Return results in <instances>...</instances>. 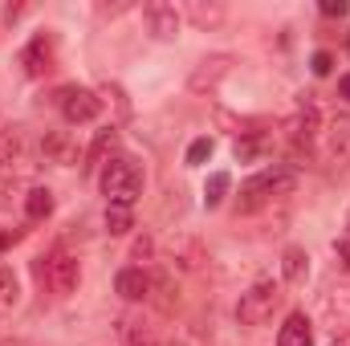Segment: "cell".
Here are the masks:
<instances>
[{"label":"cell","instance_id":"1","mask_svg":"<svg viewBox=\"0 0 350 346\" xmlns=\"http://www.w3.org/2000/svg\"><path fill=\"white\" fill-rule=\"evenodd\" d=\"M33 277H37V285L45 293L70 297L78 289V281H82V265H78V257L70 249H49V253H41L33 261Z\"/></svg>","mask_w":350,"mask_h":346},{"label":"cell","instance_id":"2","mask_svg":"<svg viewBox=\"0 0 350 346\" xmlns=\"http://www.w3.org/2000/svg\"><path fill=\"white\" fill-rule=\"evenodd\" d=\"M102 191H106V204H126L131 208L143 196V168L131 155L106 159V168H102Z\"/></svg>","mask_w":350,"mask_h":346},{"label":"cell","instance_id":"3","mask_svg":"<svg viewBox=\"0 0 350 346\" xmlns=\"http://www.w3.org/2000/svg\"><path fill=\"white\" fill-rule=\"evenodd\" d=\"M293 187H297V175L289 168H265L241 187V212H257V208L281 200V196H293Z\"/></svg>","mask_w":350,"mask_h":346},{"label":"cell","instance_id":"4","mask_svg":"<svg viewBox=\"0 0 350 346\" xmlns=\"http://www.w3.org/2000/svg\"><path fill=\"white\" fill-rule=\"evenodd\" d=\"M277 302H281V285L277 281H253L245 293H241V302H237V322L241 326H265L269 318H273V310H277Z\"/></svg>","mask_w":350,"mask_h":346},{"label":"cell","instance_id":"5","mask_svg":"<svg viewBox=\"0 0 350 346\" xmlns=\"http://www.w3.org/2000/svg\"><path fill=\"white\" fill-rule=\"evenodd\" d=\"M318 322L322 330L338 343V338H350V285H334L322 306H318Z\"/></svg>","mask_w":350,"mask_h":346},{"label":"cell","instance_id":"6","mask_svg":"<svg viewBox=\"0 0 350 346\" xmlns=\"http://www.w3.org/2000/svg\"><path fill=\"white\" fill-rule=\"evenodd\" d=\"M57 106H62L66 122H94L102 114V98L94 90H82V86L57 90Z\"/></svg>","mask_w":350,"mask_h":346},{"label":"cell","instance_id":"7","mask_svg":"<svg viewBox=\"0 0 350 346\" xmlns=\"http://www.w3.org/2000/svg\"><path fill=\"white\" fill-rule=\"evenodd\" d=\"M16 62H21L25 78H45L53 70V33H33Z\"/></svg>","mask_w":350,"mask_h":346},{"label":"cell","instance_id":"8","mask_svg":"<svg viewBox=\"0 0 350 346\" xmlns=\"http://www.w3.org/2000/svg\"><path fill=\"white\" fill-rule=\"evenodd\" d=\"M285 139L293 143V151H310L314 139H318V106L314 102H301L297 114L285 122Z\"/></svg>","mask_w":350,"mask_h":346},{"label":"cell","instance_id":"9","mask_svg":"<svg viewBox=\"0 0 350 346\" xmlns=\"http://www.w3.org/2000/svg\"><path fill=\"white\" fill-rule=\"evenodd\" d=\"M322 139H326V159L338 163V168H347L350 163V110L334 114V118L326 122Z\"/></svg>","mask_w":350,"mask_h":346},{"label":"cell","instance_id":"10","mask_svg":"<svg viewBox=\"0 0 350 346\" xmlns=\"http://www.w3.org/2000/svg\"><path fill=\"white\" fill-rule=\"evenodd\" d=\"M228 70H232V57H228V53H212V57H204V62L191 70L187 86L196 90V94H208V90H216L228 78Z\"/></svg>","mask_w":350,"mask_h":346},{"label":"cell","instance_id":"11","mask_svg":"<svg viewBox=\"0 0 350 346\" xmlns=\"http://www.w3.org/2000/svg\"><path fill=\"white\" fill-rule=\"evenodd\" d=\"M143 21H147L151 37H159V41H172L179 33V12H175V4H163V0H151L143 8Z\"/></svg>","mask_w":350,"mask_h":346},{"label":"cell","instance_id":"12","mask_svg":"<svg viewBox=\"0 0 350 346\" xmlns=\"http://www.w3.org/2000/svg\"><path fill=\"white\" fill-rule=\"evenodd\" d=\"M118 346H163V343H159L151 322L126 314V318H118Z\"/></svg>","mask_w":350,"mask_h":346},{"label":"cell","instance_id":"13","mask_svg":"<svg viewBox=\"0 0 350 346\" xmlns=\"http://www.w3.org/2000/svg\"><path fill=\"white\" fill-rule=\"evenodd\" d=\"M114 289H118L126 302H147V297H151V277H147L139 265H131V269H122V273L114 277Z\"/></svg>","mask_w":350,"mask_h":346},{"label":"cell","instance_id":"14","mask_svg":"<svg viewBox=\"0 0 350 346\" xmlns=\"http://www.w3.org/2000/svg\"><path fill=\"white\" fill-rule=\"evenodd\" d=\"M277 346H314V326L301 310H293L285 318V326L277 330Z\"/></svg>","mask_w":350,"mask_h":346},{"label":"cell","instance_id":"15","mask_svg":"<svg viewBox=\"0 0 350 346\" xmlns=\"http://www.w3.org/2000/svg\"><path fill=\"white\" fill-rule=\"evenodd\" d=\"M21 151H25V139H21V127H16L12 118H4V114H0V168H8V163H16V159H21Z\"/></svg>","mask_w":350,"mask_h":346},{"label":"cell","instance_id":"16","mask_svg":"<svg viewBox=\"0 0 350 346\" xmlns=\"http://www.w3.org/2000/svg\"><path fill=\"white\" fill-rule=\"evenodd\" d=\"M306 273H310V257H306V249L289 245V249L281 253V277H285L289 285H301V281H306Z\"/></svg>","mask_w":350,"mask_h":346},{"label":"cell","instance_id":"17","mask_svg":"<svg viewBox=\"0 0 350 346\" xmlns=\"http://www.w3.org/2000/svg\"><path fill=\"white\" fill-rule=\"evenodd\" d=\"M265 147H269V135H265V131H241L232 151H237L241 163H253V159H261L265 155Z\"/></svg>","mask_w":350,"mask_h":346},{"label":"cell","instance_id":"18","mask_svg":"<svg viewBox=\"0 0 350 346\" xmlns=\"http://www.w3.org/2000/svg\"><path fill=\"white\" fill-rule=\"evenodd\" d=\"M114 143H118V131H114V127L98 131V139L90 143V151H86V168L90 172H94V168H106V155L114 151Z\"/></svg>","mask_w":350,"mask_h":346},{"label":"cell","instance_id":"19","mask_svg":"<svg viewBox=\"0 0 350 346\" xmlns=\"http://www.w3.org/2000/svg\"><path fill=\"white\" fill-rule=\"evenodd\" d=\"M49 212H53V191L49 187H33L25 196V216L29 220H49Z\"/></svg>","mask_w":350,"mask_h":346},{"label":"cell","instance_id":"20","mask_svg":"<svg viewBox=\"0 0 350 346\" xmlns=\"http://www.w3.org/2000/svg\"><path fill=\"white\" fill-rule=\"evenodd\" d=\"M135 228V212L126 204H106V232L110 237H126Z\"/></svg>","mask_w":350,"mask_h":346},{"label":"cell","instance_id":"21","mask_svg":"<svg viewBox=\"0 0 350 346\" xmlns=\"http://www.w3.org/2000/svg\"><path fill=\"white\" fill-rule=\"evenodd\" d=\"M228 187H232V175L228 172H212L208 175V183H204V204H208V208H220L224 196H228Z\"/></svg>","mask_w":350,"mask_h":346},{"label":"cell","instance_id":"22","mask_svg":"<svg viewBox=\"0 0 350 346\" xmlns=\"http://www.w3.org/2000/svg\"><path fill=\"white\" fill-rule=\"evenodd\" d=\"M187 16H191L200 29H212V25L224 21V4H200V0H191V4H187Z\"/></svg>","mask_w":350,"mask_h":346},{"label":"cell","instance_id":"23","mask_svg":"<svg viewBox=\"0 0 350 346\" xmlns=\"http://www.w3.org/2000/svg\"><path fill=\"white\" fill-rule=\"evenodd\" d=\"M21 297V285H16V273L8 265H0V310H12Z\"/></svg>","mask_w":350,"mask_h":346},{"label":"cell","instance_id":"24","mask_svg":"<svg viewBox=\"0 0 350 346\" xmlns=\"http://www.w3.org/2000/svg\"><path fill=\"white\" fill-rule=\"evenodd\" d=\"M41 151H45V155H53L57 163H70V143H66L62 135H49V139L41 143Z\"/></svg>","mask_w":350,"mask_h":346},{"label":"cell","instance_id":"25","mask_svg":"<svg viewBox=\"0 0 350 346\" xmlns=\"http://www.w3.org/2000/svg\"><path fill=\"white\" fill-rule=\"evenodd\" d=\"M212 159V139H196L191 147H187V168H200V163H208Z\"/></svg>","mask_w":350,"mask_h":346},{"label":"cell","instance_id":"26","mask_svg":"<svg viewBox=\"0 0 350 346\" xmlns=\"http://www.w3.org/2000/svg\"><path fill=\"white\" fill-rule=\"evenodd\" d=\"M102 94H106V98H114V106H118V118H126V114H131V102H126V94H122L118 86H110V82H106V86H102Z\"/></svg>","mask_w":350,"mask_h":346},{"label":"cell","instance_id":"27","mask_svg":"<svg viewBox=\"0 0 350 346\" xmlns=\"http://www.w3.org/2000/svg\"><path fill=\"white\" fill-rule=\"evenodd\" d=\"M310 70H314V74H318V78H326V74H330V70H334V57H330V53H326V49H318V53H314V62H310Z\"/></svg>","mask_w":350,"mask_h":346},{"label":"cell","instance_id":"28","mask_svg":"<svg viewBox=\"0 0 350 346\" xmlns=\"http://www.w3.org/2000/svg\"><path fill=\"white\" fill-rule=\"evenodd\" d=\"M16 241H25V228H0V253L12 249Z\"/></svg>","mask_w":350,"mask_h":346},{"label":"cell","instance_id":"29","mask_svg":"<svg viewBox=\"0 0 350 346\" xmlns=\"http://www.w3.org/2000/svg\"><path fill=\"white\" fill-rule=\"evenodd\" d=\"M350 4L347 0H322V16H347Z\"/></svg>","mask_w":350,"mask_h":346},{"label":"cell","instance_id":"30","mask_svg":"<svg viewBox=\"0 0 350 346\" xmlns=\"http://www.w3.org/2000/svg\"><path fill=\"white\" fill-rule=\"evenodd\" d=\"M147 257H151V237L135 241V261H147Z\"/></svg>","mask_w":350,"mask_h":346},{"label":"cell","instance_id":"31","mask_svg":"<svg viewBox=\"0 0 350 346\" xmlns=\"http://www.w3.org/2000/svg\"><path fill=\"white\" fill-rule=\"evenodd\" d=\"M338 261H342V269L350 273V237H342V241H338Z\"/></svg>","mask_w":350,"mask_h":346},{"label":"cell","instance_id":"32","mask_svg":"<svg viewBox=\"0 0 350 346\" xmlns=\"http://www.w3.org/2000/svg\"><path fill=\"white\" fill-rule=\"evenodd\" d=\"M338 94H342V98H347V102H350V74H347V78H342V82H338Z\"/></svg>","mask_w":350,"mask_h":346},{"label":"cell","instance_id":"33","mask_svg":"<svg viewBox=\"0 0 350 346\" xmlns=\"http://www.w3.org/2000/svg\"><path fill=\"white\" fill-rule=\"evenodd\" d=\"M347 53H350V33H347Z\"/></svg>","mask_w":350,"mask_h":346},{"label":"cell","instance_id":"34","mask_svg":"<svg viewBox=\"0 0 350 346\" xmlns=\"http://www.w3.org/2000/svg\"><path fill=\"white\" fill-rule=\"evenodd\" d=\"M347 237H350V216H347Z\"/></svg>","mask_w":350,"mask_h":346},{"label":"cell","instance_id":"35","mask_svg":"<svg viewBox=\"0 0 350 346\" xmlns=\"http://www.w3.org/2000/svg\"><path fill=\"white\" fill-rule=\"evenodd\" d=\"M12 346H29V343H12Z\"/></svg>","mask_w":350,"mask_h":346}]
</instances>
